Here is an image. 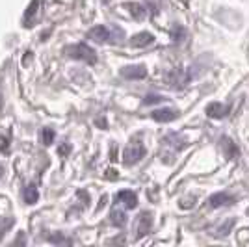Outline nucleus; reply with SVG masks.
I'll list each match as a JSON object with an SVG mask.
<instances>
[{"label":"nucleus","instance_id":"nucleus-19","mask_svg":"<svg viewBox=\"0 0 249 247\" xmlns=\"http://www.w3.org/2000/svg\"><path fill=\"white\" fill-rule=\"evenodd\" d=\"M0 108H2V91H0Z\"/></svg>","mask_w":249,"mask_h":247},{"label":"nucleus","instance_id":"nucleus-5","mask_svg":"<svg viewBox=\"0 0 249 247\" xmlns=\"http://www.w3.org/2000/svg\"><path fill=\"white\" fill-rule=\"evenodd\" d=\"M151 117L158 123H169V121H175L178 117V112L175 108H160V110H155L151 113Z\"/></svg>","mask_w":249,"mask_h":247},{"label":"nucleus","instance_id":"nucleus-13","mask_svg":"<svg viewBox=\"0 0 249 247\" xmlns=\"http://www.w3.org/2000/svg\"><path fill=\"white\" fill-rule=\"evenodd\" d=\"M22 197H24V203L34 205V203L37 201V190H36V186L34 184L26 186V188H24V192H22Z\"/></svg>","mask_w":249,"mask_h":247},{"label":"nucleus","instance_id":"nucleus-6","mask_svg":"<svg viewBox=\"0 0 249 247\" xmlns=\"http://www.w3.org/2000/svg\"><path fill=\"white\" fill-rule=\"evenodd\" d=\"M121 74L128 80H140V78H145L147 69L145 65H128L121 71Z\"/></svg>","mask_w":249,"mask_h":247},{"label":"nucleus","instance_id":"nucleus-4","mask_svg":"<svg viewBox=\"0 0 249 247\" xmlns=\"http://www.w3.org/2000/svg\"><path fill=\"white\" fill-rule=\"evenodd\" d=\"M166 80L173 88H184L188 82H190V72L186 69H182V67H177L173 71H169L166 74Z\"/></svg>","mask_w":249,"mask_h":247},{"label":"nucleus","instance_id":"nucleus-10","mask_svg":"<svg viewBox=\"0 0 249 247\" xmlns=\"http://www.w3.org/2000/svg\"><path fill=\"white\" fill-rule=\"evenodd\" d=\"M119 201H123V205L126 208H136L138 205V197H136L134 192H130V190H123V192H119V195H117Z\"/></svg>","mask_w":249,"mask_h":247},{"label":"nucleus","instance_id":"nucleus-18","mask_svg":"<svg viewBox=\"0 0 249 247\" xmlns=\"http://www.w3.org/2000/svg\"><path fill=\"white\" fill-rule=\"evenodd\" d=\"M160 101H164V97L162 95H149L143 103L145 104H153V103H160Z\"/></svg>","mask_w":249,"mask_h":247},{"label":"nucleus","instance_id":"nucleus-14","mask_svg":"<svg viewBox=\"0 0 249 247\" xmlns=\"http://www.w3.org/2000/svg\"><path fill=\"white\" fill-rule=\"evenodd\" d=\"M37 8H39V0H32V4L28 6V11L24 13V24L30 26L34 15H37Z\"/></svg>","mask_w":249,"mask_h":247},{"label":"nucleus","instance_id":"nucleus-11","mask_svg":"<svg viewBox=\"0 0 249 247\" xmlns=\"http://www.w3.org/2000/svg\"><path fill=\"white\" fill-rule=\"evenodd\" d=\"M221 145H223V151H225V156L231 158V160H236L238 158V149H236V145L232 143L229 138H223L221 140Z\"/></svg>","mask_w":249,"mask_h":247},{"label":"nucleus","instance_id":"nucleus-7","mask_svg":"<svg viewBox=\"0 0 249 247\" xmlns=\"http://www.w3.org/2000/svg\"><path fill=\"white\" fill-rule=\"evenodd\" d=\"M207 113H208V117L221 119V117H225V115L229 113V108L225 106V104H221V103H212V104H208Z\"/></svg>","mask_w":249,"mask_h":247},{"label":"nucleus","instance_id":"nucleus-16","mask_svg":"<svg viewBox=\"0 0 249 247\" xmlns=\"http://www.w3.org/2000/svg\"><path fill=\"white\" fill-rule=\"evenodd\" d=\"M124 221H126V216H124V212H119V210H114L112 212V223L117 227L124 225Z\"/></svg>","mask_w":249,"mask_h":247},{"label":"nucleus","instance_id":"nucleus-1","mask_svg":"<svg viewBox=\"0 0 249 247\" xmlns=\"http://www.w3.org/2000/svg\"><path fill=\"white\" fill-rule=\"evenodd\" d=\"M88 37L97 43H119L124 37V34L117 26H103L101 24L88 32Z\"/></svg>","mask_w":249,"mask_h":247},{"label":"nucleus","instance_id":"nucleus-17","mask_svg":"<svg viewBox=\"0 0 249 247\" xmlns=\"http://www.w3.org/2000/svg\"><path fill=\"white\" fill-rule=\"evenodd\" d=\"M52 140H54V130H51V128H45V130H43V141H45L47 145H51Z\"/></svg>","mask_w":249,"mask_h":247},{"label":"nucleus","instance_id":"nucleus-15","mask_svg":"<svg viewBox=\"0 0 249 247\" xmlns=\"http://www.w3.org/2000/svg\"><path fill=\"white\" fill-rule=\"evenodd\" d=\"M149 227H151V217H149V214H143L142 221L138 223V236H143L149 230Z\"/></svg>","mask_w":249,"mask_h":247},{"label":"nucleus","instance_id":"nucleus-8","mask_svg":"<svg viewBox=\"0 0 249 247\" xmlns=\"http://www.w3.org/2000/svg\"><path fill=\"white\" fill-rule=\"evenodd\" d=\"M232 203V197L227 195V194H214V195L208 199V205L212 206V208H219V206H223V205H231Z\"/></svg>","mask_w":249,"mask_h":247},{"label":"nucleus","instance_id":"nucleus-9","mask_svg":"<svg viewBox=\"0 0 249 247\" xmlns=\"http://www.w3.org/2000/svg\"><path fill=\"white\" fill-rule=\"evenodd\" d=\"M155 41V37H153V34H149V32H142V34H136L134 37H132V47H147V45H151V43Z\"/></svg>","mask_w":249,"mask_h":247},{"label":"nucleus","instance_id":"nucleus-2","mask_svg":"<svg viewBox=\"0 0 249 247\" xmlns=\"http://www.w3.org/2000/svg\"><path fill=\"white\" fill-rule=\"evenodd\" d=\"M63 52H65L69 58H74V60H82V62H88V63L97 62V54H95V51L89 47V45H86V43H74V45H69V47L63 49Z\"/></svg>","mask_w":249,"mask_h":247},{"label":"nucleus","instance_id":"nucleus-12","mask_svg":"<svg viewBox=\"0 0 249 247\" xmlns=\"http://www.w3.org/2000/svg\"><path fill=\"white\" fill-rule=\"evenodd\" d=\"M124 8H128L134 19H145V8L140 6L138 2H128V4H124Z\"/></svg>","mask_w":249,"mask_h":247},{"label":"nucleus","instance_id":"nucleus-3","mask_svg":"<svg viewBox=\"0 0 249 247\" xmlns=\"http://www.w3.org/2000/svg\"><path fill=\"white\" fill-rule=\"evenodd\" d=\"M143 156H145V147H143V145L136 143V141L134 143H128L123 151V164L134 165V164H138Z\"/></svg>","mask_w":249,"mask_h":247}]
</instances>
